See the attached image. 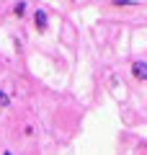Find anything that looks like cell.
Instances as JSON below:
<instances>
[{
    "label": "cell",
    "mask_w": 147,
    "mask_h": 155,
    "mask_svg": "<svg viewBox=\"0 0 147 155\" xmlns=\"http://www.w3.org/2000/svg\"><path fill=\"white\" fill-rule=\"evenodd\" d=\"M31 26H34V31H36V34H47V31H49V26H52V18H49L47 8L36 5V8L31 11Z\"/></svg>",
    "instance_id": "1"
},
{
    "label": "cell",
    "mask_w": 147,
    "mask_h": 155,
    "mask_svg": "<svg viewBox=\"0 0 147 155\" xmlns=\"http://www.w3.org/2000/svg\"><path fill=\"white\" fill-rule=\"evenodd\" d=\"M129 72L137 83H147V60H134L129 65Z\"/></svg>",
    "instance_id": "2"
},
{
    "label": "cell",
    "mask_w": 147,
    "mask_h": 155,
    "mask_svg": "<svg viewBox=\"0 0 147 155\" xmlns=\"http://www.w3.org/2000/svg\"><path fill=\"white\" fill-rule=\"evenodd\" d=\"M31 13V5H28V0H16L11 5V16L13 18H26Z\"/></svg>",
    "instance_id": "3"
},
{
    "label": "cell",
    "mask_w": 147,
    "mask_h": 155,
    "mask_svg": "<svg viewBox=\"0 0 147 155\" xmlns=\"http://www.w3.org/2000/svg\"><path fill=\"white\" fill-rule=\"evenodd\" d=\"M109 5L116 8V11H126V8H137L139 3L137 0H109Z\"/></svg>",
    "instance_id": "4"
},
{
    "label": "cell",
    "mask_w": 147,
    "mask_h": 155,
    "mask_svg": "<svg viewBox=\"0 0 147 155\" xmlns=\"http://www.w3.org/2000/svg\"><path fill=\"white\" fill-rule=\"evenodd\" d=\"M0 109H11V93L0 88Z\"/></svg>",
    "instance_id": "5"
},
{
    "label": "cell",
    "mask_w": 147,
    "mask_h": 155,
    "mask_svg": "<svg viewBox=\"0 0 147 155\" xmlns=\"http://www.w3.org/2000/svg\"><path fill=\"white\" fill-rule=\"evenodd\" d=\"M23 134H26V137H31V134H34V124H28V127H23Z\"/></svg>",
    "instance_id": "6"
},
{
    "label": "cell",
    "mask_w": 147,
    "mask_h": 155,
    "mask_svg": "<svg viewBox=\"0 0 147 155\" xmlns=\"http://www.w3.org/2000/svg\"><path fill=\"white\" fill-rule=\"evenodd\" d=\"M0 155H16V153H13V150H3Z\"/></svg>",
    "instance_id": "7"
}]
</instances>
